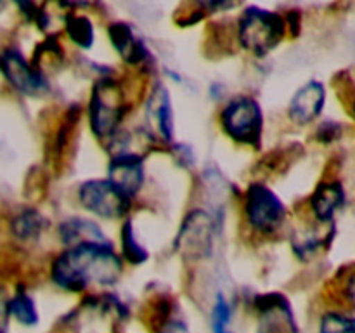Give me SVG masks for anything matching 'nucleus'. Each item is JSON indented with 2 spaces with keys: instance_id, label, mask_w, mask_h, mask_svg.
Here are the masks:
<instances>
[{
  "instance_id": "obj_1",
  "label": "nucleus",
  "mask_w": 355,
  "mask_h": 333,
  "mask_svg": "<svg viewBox=\"0 0 355 333\" xmlns=\"http://www.w3.org/2000/svg\"><path fill=\"white\" fill-rule=\"evenodd\" d=\"M123 274V259L113 243H83L64 248L51 264V278L61 290L87 291L90 287H114Z\"/></svg>"
},
{
  "instance_id": "obj_2",
  "label": "nucleus",
  "mask_w": 355,
  "mask_h": 333,
  "mask_svg": "<svg viewBox=\"0 0 355 333\" xmlns=\"http://www.w3.org/2000/svg\"><path fill=\"white\" fill-rule=\"evenodd\" d=\"M127 92L123 83L111 75L99 76L94 82L89 97V125L92 134L107 142L121 130L127 117Z\"/></svg>"
},
{
  "instance_id": "obj_3",
  "label": "nucleus",
  "mask_w": 355,
  "mask_h": 333,
  "mask_svg": "<svg viewBox=\"0 0 355 333\" xmlns=\"http://www.w3.org/2000/svg\"><path fill=\"white\" fill-rule=\"evenodd\" d=\"M288 23L279 12L260 6H246L236 23L238 42L255 58H266L286 37Z\"/></svg>"
},
{
  "instance_id": "obj_4",
  "label": "nucleus",
  "mask_w": 355,
  "mask_h": 333,
  "mask_svg": "<svg viewBox=\"0 0 355 333\" xmlns=\"http://www.w3.org/2000/svg\"><path fill=\"white\" fill-rule=\"evenodd\" d=\"M218 121L229 139L241 146L260 148L263 137V111L253 96L239 94L222 108Z\"/></svg>"
},
{
  "instance_id": "obj_5",
  "label": "nucleus",
  "mask_w": 355,
  "mask_h": 333,
  "mask_svg": "<svg viewBox=\"0 0 355 333\" xmlns=\"http://www.w3.org/2000/svg\"><path fill=\"white\" fill-rule=\"evenodd\" d=\"M245 219L253 232L274 236L284 225L288 217L286 205L267 184L250 182L245 193Z\"/></svg>"
},
{
  "instance_id": "obj_6",
  "label": "nucleus",
  "mask_w": 355,
  "mask_h": 333,
  "mask_svg": "<svg viewBox=\"0 0 355 333\" xmlns=\"http://www.w3.org/2000/svg\"><path fill=\"white\" fill-rule=\"evenodd\" d=\"M218 217L205 208H193L180 222L173 248L187 262L207 259L214 250Z\"/></svg>"
},
{
  "instance_id": "obj_7",
  "label": "nucleus",
  "mask_w": 355,
  "mask_h": 333,
  "mask_svg": "<svg viewBox=\"0 0 355 333\" xmlns=\"http://www.w3.org/2000/svg\"><path fill=\"white\" fill-rule=\"evenodd\" d=\"M76 196L83 210L99 219H123L130 212L132 200L110 179L83 180Z\"/></svg>"
},
{
  "instance_id": "obj_8",
  "label": "nucleus",
  "mask_w": 355,
  "mask_h": 333,
  "mask_svg": "<svg viewBox=\"0 0 355 333\" xmlns=\"http://www.w3.org/2000/svg\"><path fill=\"white\" fill-rule=\"evenodd\" d=\"M2 62V75L6 82L12 87L16 92L23 96L37 97L49 92V80L45 78V73H42L31 61H28L26 56L17 47H6L0 56Z\"/></svg>"
},
{
  "instance_id": "obj_9",
  "label": "nucleus",
  "mask_w": 355,
  "mask_h": 333,
  "mask_svg": "<svg viewBox=\"0 0 355 333\" xmlns=\"http://www.w3.org/2000/svg\"><path fill=\"white\" fill-rule=\"evenodd\" d=\"M146 130L155 142H173V106L170 90L162 82H155L144 103Z\"/></svg>"
},
{
  "instance_id": "obj_10",
  "label": "nucleus",
  "mask_w": 355,
  "mask_h": 333,
  "mask_svg": "<svg viewBox=\"0 0 355 333\" xmlns=\"http://www.w3.org/2000/svg\"><path fill=\"white\" fill-rule=\"evenodd\" d=\"M260 314L262 333H298L290 300L279 291L260 293L253 302Z\"/></svg>"
},
{
  "instance_id": "obj_11",
  "label": "nucleus",
  "mask_w": 355,
  "mask_h": 333,
  "mask_svg": "<svg viewBox=\"0 0 355 333\" xmlns=\"http://www.w3.org/2000/svg\"><path fill=\"white\" fill-rule=\"evenodd\" d=\"M144 155L141 153H116L107 163V179L130 200L141 193L144 186Z\"/></svg>"
},
{
  "instance_id": "obj_12",
  "label": "nucleus",
  "mask_w": 355,
  "mask_h": 333,
  "mask_svg": "<svg viewBox=\"0 0 355 333\" xmlns=\"http://www.w3.org/2000/svg\"><path fill=\"white\" fill-rule=\"evenodd\" d=\"M326 106V87L321 80H309L291 96L288 118L298 127L311 125L319 118Z\"/></svg>"
},
{
  "instance_id": "obj_13",
  "label": "nucleus",
  "mask_w": 355,
  "mask_h": 333,
  "mask_svg": "<svg viewBox=\"0 0 355 333\" xmlns=\"http://www.w3.org/2000/svg\"><path fill=\"white\" fill-rule=\"evenodd\" d=\"M335 222L300 225L290 236L291 250L297 255V259H300L302 262H309L331 246L333 239H335Z\"/></svg>"
},
{
  "instance_id": "obj_14",
  "label": "nucleus",
  "mask_w": 355,
  "mask_h": 333,
  "mask_svg": "<svg viewBox=\"0 0 355 333\" xmlns=\"http://www.w3.org/2000/svg\"><path fill=\"white\" fill-rule=\"evenodd\" d=\"M345 187H343V184L340 180H321L315 186L314 193L311 194V200H309L312 217H314L315 222H321V224L335 222L336 214L342 210V207L345 205Z\"/></svg>"
},
{
  "instance_id": "obj_15",
  "label": "nucleus",
  "mask_w": 355,
  "mask_h": 333,
  "mask_svg": "<svg viewBox=\"0 0 355 333\" xmlns=\"http://www.w3.org/2000/svg\"><path fill=\"white\" fill-rule=\"evenodd\" d=\"M107 37L114 51L127 65L139 66L149 59V51L142 38L135 33L134 26L125 21H114L107 26Z\"/></svg>"
},
{
  "instance_id": "obj_16",
  "label": "nucleus",
  "mask_w": 355,
  "mask_h": 333,
  "mask_svg": "<svg viewBox=\"0 0 355 333\" xmlns=\"http://www.w3.org/2000/svg\"><path fill=\"white\" fill-rule=\"evenodd\" d=\"M58 234L66 248L83 245V243H103V245L111 243L103 232V229L97 225V222L83 217L64 219L58 225Z\"/></svg>"
},
{
  "instance_id": "obj_17",
  "label": "nucleus",
  "mask_w": 355,
  "mask_h": 333,
  "mask_svg": "<svg viewBox=\"0 0 355 333\" xmlns=\"http://www.w3.org/2000/svg\"><path fill=\"white\" fill-rule=\"evenodd\" d=\"M47 217L33 207L19 208L9 221L10 234L21 243H35L47 231Z\"/></svg>"
},
{
  "instance_id": "obj_18",
  "label": "nucleus",
  "mask_w": 355,
  "mask_h": 333,
  "mask_svg": "<svg viewBox=\"0 0 355 333\" xmlns=\"http://www.w3.org/2000/svg\"><path fill=\"white\" fill-rule=\"evenodd\" d=\"M64 30L69 40L80 49H90L94 45V38H96V30H94V23L87 14L80 12H66L64 16Z\"/></svg>"
},
{
  "instance_id": "obj_19",
  "label": "nucleus",
  "mask_w": 355,
  "mask_h": 333,
  "mask_svg": "<svg viewBox=\"0 0 355 333\" xmlns=\"http://www.w3.org/2000/svg\"><path fill=\"white\" fill-rule=\"evenodd\" d=\"M120 245H121V259L127 260L130 266H142L149 259V252L146 246L135 236L134 222L130 219H125L120 231Z\"/></svg>"
},
{
  "instance_id": "obj_20",
  "label": "nucleus",
  "mask_w": 355,
  "mask_h": 333,
  "mask_svg": "<svg viewBox=\"0 0 355 333\" xmlns=\"http://www.w3.org/2000/svg\"><path fill=\"white\" fill-rule=\"evenodd\" d=\"M6 314H9L14 321L24 326H33L38 323L37 305L24 290H17L6 302Z\"/></svg>"
},
{
  "instance_id": "obj_21",
  "label": "nucleus",
  "mask_w": 355,
  "mask_h": 333,
  "mask_svg": "<svg viewBox=\"0 0 355 333\" xmlns=\"http://www.w3.org/2000/svg\"><path fill=\"white\" fill-rule=\"evenodd\" d=\"M319 333H355V316L343 312H326L319 323Z\"/></svg>"
},
{
  "instance_id": "obj_22",
  "label": "nucleus",
  "mask_w": 355,
  "mask_h": 333,
  "mask_svg": "<svg viewBox=\"0 0 355 333\" xmlns=\"http://www.w3.org/2000/svg\"><path fill=\"white\" fill-rule=\"evenodd\" d=\"M231 321V304L224 293H218L211 309V330L214 333L227 332V325Z\"/></svg>"
},
{
  "instance_id": "obj_23",
  "label": "nucleus",
  "mask_w": 355,
  "mask_h": 333,
  "mask_svg": "<svg viewBox=\"0 0 355 333\" xmlns=\"http://www.w3.org/2000/svg\"><path fill=\"white\" fill-rule=\"evenodd\" d=\"M342 134L343 128L338 121H322V123H319L315 137H318V141L329 144V142L338 141V139L342 137Z\"/></svg>"
},
{
  "instance_id": "obj_24",
  "label": "nucleus",
  "mask_w": 355,
  "mask_h": 333,
  "mask_svg": "<svg viewBox=\"0 0 355 333\" xmlns=\"http://www.w3.org/2000/svg\"><path fill=\"white\" fill-rule=\"evenodd\" d=\"M172 148H173L172 149L173 155H175L177 160H179V165L189 169V166L193 165V162H194V155H193V151H191L189 146H187V144H173Z\"/></svg>"
},
{
  "instance_id": "obj_25",
  "label": "nucleus",
  "mask_w": 355,
  "mask_h": 333,
  "mask_svg": "<svg viewBox=\"0 0 355 333\" xmlns=\"http://www.w3.org/2000/svg\"><path fill=\"white\" fill-rule=\"evenodd\" d=\"M342 295L347 304L355 309V269L345 278V283L342 287Z\"/></svg>"
},
{
  "instance_id": "obj_26",
  "label": "nucleus",
  "mask_w": 355,
  "mask_h": 333,
  "mask_svg": "<svg viewBox=\"0 0 355 333\" xmlns=\"http://www.w3.org/2000/svg\"><path fill=\"white\" fill-rule=\"evenodd\" d=\"M352 114H354V118H355V94H354V99H352Z\"/></svg>"
},
{
  "instance_id": "obj_27",
  "label": "nucleus",
  "mask_w": 355,
  "mask_h": 333,
  "mask_svg": "<svg viewBox=\"0 0 355 333\" xmlns=\"http://www.w3.org/2000/svg\"><path fill=\"white\" fill-rule=\"evenodd\" d=\"M224 333H231V332H224Z\"/></svg>"
}]
</instances>
